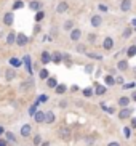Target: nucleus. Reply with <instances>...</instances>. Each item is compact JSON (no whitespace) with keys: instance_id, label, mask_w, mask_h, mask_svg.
I'll use <instances>...</instances> for the list:
<instances>
[{"instance_id":"1","label":"nucleus","mask_w":136,"mask_h":146,"mask_svg":"<svg viewBox=\"0 0 136 146\" xmlns=\"http://www.w3.org/2000/svg\"><path fill=\"white\" fill-rule=\"evenodd\" d=\"M131 112H133V109H130V108H123V109L119 112V117H120L122 120H123V119H128V117H131Z\"/></svg>"},{"instance_id":"2","label":"nucleus","mask_w":136,"mask_h":146,"mask_svg":"<svg viewBox=\"0 0 136 146\" xmlns=\"http://www.w3.org/2000/svg\"><path fill=\"white\" fill-rule=\"evenodd\" d=\"M30 133H32V127H30L29 124H26V125H22V127H21V137L27 138Z\"/></svg>"},{"instance_id":"3","label":"nucleus","mask_w":136,"mask_h":146,"mask_svg":"<svg viewBox=\"0 0 136 146\" xmlns=\"http://www.w3.org/2000/svg\"><path fill=\"white\" fill-rule=\"evenodd\" d=\"M27 42H29V39H27L24 34H21V32H19V34H18V37H16V43L19 45V47H22V45H26Z\"/></svg>"},{"instance_id":"4","label":"nucleus","mask_w":136,"mask_h":146,"mask_svg":"<svg viewBox=\"0 0 136 146\" xmlns=\"http://www.w3.org/2000/svg\"><path fill=\"white\" fill-rule=\"evenodd\" d=\"M67 10H69L67 2H61V3H58V7H56V11H58V13H66Z\"/></svg>"},{"instance_id":"5","label":"nucleus","mask_w":136,"mask_h":146,"mask_svg":"<svg viewBox=\"0 0 136 146\" xmlns=\"http://www.w3.org/2000/svg\"><path fill=\"white\" fill-rule=\"evenodd\" d=\"M112 47H114V40H112L111 37H106L104 42H102V48H104V50H112Z\"/></svg>"},{"instance_id":"6","label":"nucleus","mask_w":136,"mask_h":146,"mask_svg":"<svg viewBox=\"0 0 136 146\" xmlns=\"http://www.w3.org/2000/svg\"><path fill=\"white\" fill-rule=\"evenodd\" d=\"M22 61H24L26 68H27V72L32 76V64H30V56H29V55H26L24 58H22Z\"/></svg>"},{"instance_id":"7","label":"nucleus","mask_w":136,"mask_h":146,"mask_svg":"<svg viewBox=\"0 0 136 146\" xmlns=\"http://www.w3.org/2000/svg\"><path fill=\"white\" fill-rule=\"evenodd\" d=\"M120 8H122V11H130V8H131V0H122Z\"/></svg>"},{"instance_id":"8","label":"nucleus","mask_w":136,"mask_h":146,"mask_svg":"<svg viewBox=\"0 0 136 146\" xmlns=\"http://www.w3.org/2000/svg\"><path fill=\"white\" fill-rule=\"evenodd\" d=\"M34 119H35V122H37V124L45 122V112H43V111H37V114L34 116Z\"/></svg>"},{"instance_id":"9","label":"nucleus","mask_w":136,"mask_h":146,"mask_svg":"<svg viewBox=\"0 0 136 146\" xmlns=\"http://www.w3.org/2000/svg\"><path fill=\"white\" fill-rule=\"evenodd\" d=\"M55 122V114L51 111H47L45 112V124H53Z\"/></svg>"},{"instance_id":"10","label":"nucleus","mask_w":136,"mask_h":146,"mask_svg":"<svg viewBox=\"0 0 136 146\" xmlns=\"http://www.w3.org/2000/svg\"><path fill=\"white\" fill-rule=\"evenodd\" d=\"M82 35V31L80 29H72L71 31V40H79Z\"/></svg>"},{"instance_id":"11","label":"nucleus","mask_w":136,"mask_h":146,"mask_svg":"<svg viewBox=\"0 0 136 146\" xmlns=\"http://www.w3.org/2000/svg\"><path fill=\"white\" fill-rule=\"evenodd\" d=\"M101 23H102L101 16H98V15H94V16H91V26L98 27V26H101Z\"/></svg>"},{"instance_id":"12","label":"nucleus","mask_w":136,"mask_h":146,"mask_svg":"<svg viewBox=\"0 0 136 146\" xmlns=\"http://www.w3.org/2000/svg\"><path fill=\"white\" fill-rule=\"evenodd\" d=\"M40 61H42L43 64L50 63V61H51V55H50L48 52H43V53H42V56H40Z\"/></svg>"},{"instance_id":"13","label":"nucleus","mask_w":136,"mask_h":146,"mask_svg":"<svg viewBox=\"0 0 136 146\" xmlns=\"http://www.w3.org/2000/svg\"><path fill=\"white\" fill-rule=\"evenodd\" d=\"M13 19H15V18H13V13H7V15L3 16V23L7 24V26H11V24H13Z\"/></svg>"},{"instance_id":"14","label":"nucleus","mask_w":136,"mask_h":146,"mask_svg":"<svg viewBox=\"0 0 136 146\" xmlns=\"http://www.w3.org/2000/svg\"><path fill=\"white\" fill-rule=\"evenodd\" d=\"M59 133H61V137H63L64 140H67V138L71 137V129H67V127H63V129L59 130Z\"/></svg>"},{"instance_id":"15","label":"nucleus","mask_w":136,"mask_h":146,"mask_svg":"<svg viewBox=\"0 0 136 146\" xmlns=\"http://www.w3.org/2000/svg\"><path fill=\"white\" fill-rule=\"evenodd\" d=\"M15 77H16V72H15L13 69H7V72H5V79H7V80H13Z\"/></svg>"},{"instance_id":"16","label":"nucleus","mask_w":136,"mask_h":146,"mask_svg":"<svg viewBox=\"0 0 136 146\" xmlns=\"http://www.w3.org/2000/svg\"><path fill=\"white\" fill-rule=\"evenodd\" d=\"M16 37H18V35L15 34V32H10L8 37H7V43H8V45H13V43L16 42Z\"/></svg>"},{"instance_id":"17","label":"nucleus","mask_w":136,"mask_h":146,"mask_svg":"<svg viewBox=\"0 0 136 146\" xmlns=\"http://www.w3.org/2000/svg\"><path fill=\"white\" fill-rule=\"evenodd\" d=\"M51 61L56 63V64H59L61 61H63V55H61V53H55V55L51 56Z\"/></svg>"},{"instance_id":"18","label":"nucleus","mask_w":136,"mask_h":146,"mask_svg":"<svg viewBox=\"0 0 136 146\" xmlns=\"http://www.w3.org/2000/svg\"><path fill=\"white\" fill-rule=\"evenodd\" d=\"M10 64H11L13 68H21L22 61H21V60H18V58H11V60H10Z\"/></svg>"},{"instance_id":"19","label":"nucleus","mask_w":136,"mask_h":146,"mask_svg":"<svg viewBox=\"0 0 136 146\" xmlns=\"http://www.w3.org/2000/svg\"><path fill=\"white\" fill-rule=\"evenodd\" d=\"M128 103H130V98H128V96H122V98L119 100V104H120L122 108H127Z\"/></svg>"},{"instance_id":"20","label":"nucleus","mask_w":136,"mask_h":146,"mask_svg":"<svg viewBox=\"0 0 136 146\" xmlns=\"http://www.w3.org/2000/svg\"><path fill=\"white\" fill-rule=\"evenodd\" d=\"M117 68H119L120 71H125V69L128 68V63H127V60H120V61H119V64H117Z\"/></svg>"},{"instance_id":"21","label":"nucleus","mask_w":136,"mask_h":146,"mask_svg":"<svg viewBox=\"0 0 136 146\" xmlns=\"http://www.w3.org/2000/svg\"><path fill=\"white\" fill-rule=\"evenodd\" d=\"M128 58H133V56L136 55V45H131V47L128 48V52H127Z\"/></svg>"},{"instance_id":"22","label":"nucleus","mask_w":136,"mask_h":146,"mask_svg":"<svg viewBox=\"0 0 136 146\" xmlns=\"http://www.w3.org/2000/svg\"><path fill=\"white\" fill-rule=\"evenodd\" d=\"M40 79H43V80L45 79H50V71L48 69H42L40 71Z\"/></svg>"},{"instance_id":"23","label":"nucleus","mask_w":136,"mask_h":146,"mask_svg":"<svg viewBox=\"0 0 136 146\" xmlns=\"http://www.w3.org/2000/svg\"><path fill=\"white\" fill-rule=\"evenodd\" d=\"M29 8L32 10H40V2H37V0H32L29 3Z\"/></svg>"},{"instance_id":"24","label":"nucleus","mask_w":136,"mask_h":146,"mask_svg":"<svg viewBox=\"0 0 136 146\" xmlns=\"http://www.w3.org/2000/svg\"><path fill=\"white\" fill-rule=\"evenodd\" d=\"M64 29H66V31H72L74 29V21H72V19H69V21L64 23Z\"/></svg>"},{"instance_id":"25","label":"nucleus","mask_w":136,"mask_h":146,"mask_svg":"<svg viewBox=\"0 0 136 146\" xmlns=\"http://www.w3.org/2000/svg\"><path fill=\"white\" fill-rule=\"evenodd\" d=\"M96 95H104L106 93V87H102V85H98V84H96Z\"/></svg>"},{"instance_id":"26","label":"nucleus","mask_w":136,"mask_h":146,"mask_svg":"<svg viewBox=\"0 0 136 146\" xmlns=\"http://www.w3.org/2000/svg\"><path fill=\"white\" fill-rule=\"evenodd\" d=\"M30 85H34V82L32 80H27V82H22V85H21V90L24 92V90H27V88H29Z\"/></svg>"},{"instance_id":"27","label":"nucleus","mask_w":136,"mask_h":146,"mask_svg":"<svg viewBox=\"0 0 136 146\" xmlns=\"http://www.w3.org/2000/svg\"><path fill=\"white\" fill-rule=\"evenodd\" d=\"M104 82H106L107 85H114V84H115V80H114L112 76H106V77H104Z\"/></svg>"},{"instance_id":"28","label":"nucleus","mask_w":136,"mask_h":146,"mask_svg":"<svg viewBox=\"0 0 136 146\" xmlns=\"http://www.w3.org/2000/svg\"><path fill=\"white\" fill-rule=\"evenodd\" d=\"M7 140H8V141H11V143H16V137H15L11 132H7Z\"/></svg>"},{"instance_id":"29","label":"nucleus","mask_w":136,"mask_h":146,"mask_svg":"<svg viewBox=\"0 0 136 146\" xmlns=\"http://www.w3.org/2000/svg\"><path fill=\"white\" fill-rule=\"evenodd\" d=\"M47 85L50 87V88H56V87H58V85H56V80H55V79H48V80H47Z\"/></svg>"},{"instance_id":"30","label":"nucleus","mask_w":136,"mask_h":146,"mask_svg":"<svg viewBox=\"0 0 136 146\" xmlns=\"http://www.w3.org/2000/svg\"><path fill=\"white\" fill-rule=\"evenodd\" d=\"M22 7H24V3H22L21 0H18V2L13 3V10H19V8H22Z\"/></svg>"},{"instance_id":"31","label":"nucleus","mask_w":136,"mask_h":146,"mask_svg":"<svg viewBox=\"0 0 136 146\" xmlns=\"http://www.w3.org/2000/svg\"><path fill=\"white\" fill-rule=\"evenodd\" d=\"M55 90H56V93L63 95L64 92H66V85H58V87H56V88H55Z\"/></svg>"},{"instance_id":"32","label":"nucleus","mask_w":136,"mask_h":146,"mask_svg":"<svg viewBox=\"0 0 136 146\" xmlns=\"http://www.w3.org/2000/svg\"><path fill=\"white\" fill-rule=\"evenodd\" d=\"M35 114H37V106L32 104V106L29 108V116H35Z\"/></svg>"},{"instance_id":"33","label":"nucleus","mask_w":136,"mask_h":146,"mask_svg":"<svg viewBox=\"0 0 136 146\" xmlns=\"http://www.w3.org/2000/svg\"><path fill=\"white\" fill-rule=\"evenodd\" d=\"M130 35H131V29L127 27V29L123 31V39H130Z\"/></svg>"},{"instance_id":"34","label":"nucleus","mask_w":136,"mask_h":146,"mask_svg":"<svg viewBox=\"0 0 136 146\" xmlns=\"http://www.w3.org/2000/svg\"><path fill=\"white\" fill-rule=\"evenodd\" d=\"M48 101V95H40L38 96V103H47Z\"/></svg>"},{"instance_id":"35","label":"nucleus","mask_w":136,"mask_h":146,"mask_svg":"<svg viewBox=\"0 0 136 146\" xmlns=\"http://www.w3.org/2000/svg\"><path fill=\"white\" fill-rule=\"evenodd\" d=\"M34 145H42V138H40V135H35L34 137Z\"/></svg>"},{"instance_id":"36","label":"nucleus","mask_w":136,"mask_h":146,"mask_svg":"<svg viewBox=\"0 0 136 146\" xmlns=\"http://www.w3.org/2000/svg\"><path fill=\"white\" fill-rule=\"evenodd\" d=\"M101 108H102L106 112H109V114H112V112H114V109H112V108H107L106 104H101Z\"/></svg>"},{"instance_id":"37","label":"nucleus","mask_w":136,"mask_h":146,"mask_svg":"<svg viewBox=\"0 0 136 146\" xmlns=\"http://www.w3.org/2000/svg\"><path fill=\"white\" fill-rule=\"evenodd\" d=\"M43 16H45V15H43V11H38L37 16H35V21H40V19H43Z\"/></svg>"},{"instance_id":"38","label":"nucleus","mask_w":136,"mask_h":146,"mask_svg":"<svg viewBox=\"0 0 136 146\" xmlns=\"http://www.w3.org/2000/svg\"><path fill=\"white\" fill-rule=\"evenodd\" d=\"M135 87H136V84H135V82H130V84H125V85H123V88H135Z\"/></svg>"},{"instance_id":"39","label":"nucleus","mask_w":136,"mask_h":146,"mask_svg":"<svg viewBox=\"0 0 136 146\" xmlns=\"http://www.w3.org/2000/svg\"><path fill=\"white\" fill-rule=\"evenodd\" d=\"M83 95H85V96H91L93 92H91V88H85V90H83Z\"/></svg>"},{"instance_id":"40","label":"nucleus","mask_w":136,"mask_h":146,"mask_svg":"<svg viewBox=\"0 0 136 146\" xmlns=\"http://www.w3.org/2000/svg\"><path fill=\"white\" fill-rule=\"evenodd\" d=\"M123 133H125V138H130V135H131V132H130L128 127H125V129H123Z\"/></svg>"},{"instance_id":"41","label":"nucleus","mask_w":136,"mask_h":146,"mask_svg":"<svg viewBox=\"0 0 136 146\" xmlns=\"http://www.w3.org/2000/svg\"><path fill=\"white\" fill-rule=\"evenodd\" d=\"M88 56H90V58H96V60H101V58H102L101 55H94V53H88Z\"/></svg>"},{"instance_id":"42","label":"nucleus","mask_w":136,"mask_h":146,"mask_svg":"<svg viewBox=\"0 0 136 146\" xmlns=\"http://www.w3.org/2000/svg\"><path fill=\"white\" fill-rule=\"evenodd\" d=\"M98 8L101 10V11H107V7H106V5H102V3L98 5Z\"/></svg>"},{"instance_id":"43","label":"nucleus","mask_w":136,"mask_h":146,"mask_svg":"<svg viewBox=\"0 0 136 146\" xmlns=\"http://www.w3.org/2000/svg\"><path fill=\"white\" fill-rule=\"evenodd\" d=\"M85 71H86V72H88V74H90V72H91V71H93V66H91V64H86V66H85Z\"/></svg>"},{"instance_id":"44","label":"nucleus","mask_w":136,"mask_h":146,"mask_svg":"<svg viewBox=\"0 0 136 146\" xmlns=\"http://www.w3.org/2000/svg\"><path fill=\"white\" fill-rule=\"evenodd\" d=\"M131 127H133V129H136V117H133V119H131Z\"/></svg>"},{"instance_id":"45","label":"nucleus","mask_w":136,"mask_h":146,"mask_svg":"<svg viewBox=\"0 0 136 146\" xmlns=\"http://www.w3.org/2000/svg\"><path fill=\"white\" fill-rule=\"evenodd\" d=\"M0 146H8V143H7V140H0Z\"/></svg>"},{"instance_id":"46","label":"nucleus","mask_w":136,"mask_h":146,"mask_svg":"<svg viewBox=\"0 0 136 146\" xmlns=\"http://www.w3.org/2000/svg\"><path fill=\"white\" fill-rule=\"evenodd\" d=\"M115 82H117V84H123V77H117V80H115Z\"/></svg>"},{"instance_id":"47","label":"nucleus","mask_w":136,"mask_h":146,"mask_svg":"<svg viewBox=\"0 0 136 146\" xmlns=\"http://www.w3.org/2000/svg\"><path fill=\"white\" fill-rule=\"evenodd\" d=\"M107 146H120V145H119V143H117V141H112V143H109V145H107Z\"/></svg>"},{"instance_id":"48","label":"nucleus","mask_w":136,"mask_h":146,"mask_svg":"<svg viewBox=\"0 0 136 146\" xmlns=\"http://www.w3.org/2000/svg\"><path fill=\"white\" fill-rule=\"evenodd\" d=\"M83 50H85V48L82 47V45H79V47H77V52H83Z\"/></svg>"},{"instance_id":"49","label":"nucleus","mask_w":136,"mask_h":146,"mask_svg":"<svg viewBox=\"0 0 136 146\" xmlns=\"http://www.w3.org/2000/svg\"><path fill=\"white\" fill-rule=\"evenodd\" d=\"M40 146H50V143H48V141H43V143H42V145H40Z\"/></svg>"},{"instance_id":"50","label":"nucleus","mask_w":136,"mask_h":146,"mask_svg":"<svg viewBox=\"0 0 136 146\" xmlns=\"http://www.w3.org/2000/svg\"><path fill=\"white\" fill-rule=\"evenodd\" d=\"M131 24H133V27H136V18H135V19H131Z\"/></svg>"},{"instance_id":"51","label":"nucleus","mask_w":136,"mask_h":146,"mask_svg":"<svg viewBox=\"0 0 136 146\" xmlns=\"http://www.w3.org/2000/svg\"><path fill=\"white\" fill-rule=\"evenodd\" d=\"M131 98H133V100H135V101H136V93H135V95H133V96H131Z\"/></svg>"},{"instance_id":"52","label":"nucleus","mask_w":136,"mask_h":146,"mask_svg":"<svg viewBox=\"0 0 136 146\" xmlns=\"http://www.w3.org/2000/svg\"><path fill=\"white\" fill-rule=\"evenodd\" d=\"M2 133H3V129H2V127H0V135H2Z\"/></svg>"}]
</instances>
